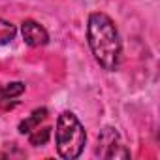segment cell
Wrapping results in <instances>:
<instances>
[{
  "label": "cell",
  "mask_w": 160,
  "mask_h": 160,
  "mask_svg": "<svg viewBox=\"0 0 160 160\" xmlns=\"http://www.w3.org/2000/svg\"><path fill=\"white\" fill-rule=\"evenodd\" d=\"M45 119H47V109H45V108H38V109H34L25 121L19 122V134H30V132H32L34 128H38L40 122L45 121Z\"/></svg>",
  "instance_id": "obj_5"
},
{
  "label": "cell",
  "mask_w": 160,
  "mask_h": 160,
  "mask_svg": "<svg viewBox=\"0 0 160 160\" xmlns=\"http://www.w3.org/2000/svg\"><path fill=\"white\" fill-rule=\"evenodd\" d=\"M0 156H4V154H0Z\"/></svg>",
  "instance_id": "obj_9"
},
{
  "label": "cell",
  "mask_w": 160,
  "mask_h": 160,
  "mask_svg": "<svg viewBox=\"0 0 160 160\" xmlns=\"http://www.w3.org/2000/svg\"><path fill=\"white\" fill-rule=\"evenodd\" d=\"M49 138H51V128L49 126H43V128H34L30 134H28V141H30V145H34V147H42V145H45L47 141H49Z\"/></svg>",
  "instance_id": "obj_7"
},
{
  "label": "cell",
  "mask_w": 160,
  "mask_h": 160,
  "mask_svg": "<svg viewBox=\"0 0 160 160\" xmlns=\"http://www.w3.org/2000/svg\"><path fill=\"white\" fill-rule=\"evenodd\" d=\"M87 40L96 62L108 70L115 72L122 60V43L113 19L102 12H94L87 21Z\"/></svg>",
  "instance_id": "obj_1"
},
{
  "label": "cell",
  "mask_w": 160,
  "mask_h": 160,
  "mask_svg": "<svg viewBox=\"0 0 160 160\" xmlns=\"http://www.w3.org/2000/svg\"><path fill=\"white\" fill-rule=\"evenodd\" d=\"M87 143V132L72 111H62L57 119V128H55V145L57 152L66 158L73 160L83 152Z\"/></svg>",
  "instance_id": "obj_2"
},
{
  "label": "cell",
  "mask_w": 160,
  "mask_h": 160,
  "mask_svg": "<svg viewBox=\"0 0 160 160\" xmlns=\"http://www.w3.org/2000/svg\"><path fill=\"white\" fill-rule=\"evenodd\" d=\"M21 34H23L25 43L30 45V47H43V45H47V42H49L47 30H45L38 21H32V19L23 21V25H21Z\"/></svg>",
  "instance_id": "obj_4"
},
{
  "label": "cell",
  "mask_w": 160,
  "mask_h": 160,
  "mask_svg": "<svg viewBox=\"0 0 160 160\" xmlns=\"http://www.w3.org/2000/svg\"><path fill=\"white\" fill-rule=\"evenodd\" d=\"M96 154L100 158H128L130 156L128 149L122 145V139H121L117 128H113V126H106L100 130Z\"/></svg>",
  "instance_id": "obj_3"
},
{
  "label": "cell",
  "mask_w": 160,
  "mask_h": 160,
  "mask_svg": "<svg viewBox=\"0 0 160 160\" xmlns=\"http://www.w3.org/2000/svg\"><path fill=\"white\" fill-rule=\"evenodd\" d=\"M15 34H17L15 25H12V23L6 21V19H0V47H2V45H8V43L15 38Z\"/></svg>",
  "instance_id": "obj_8"
},
{
  "label": "cell",
  "mask_w": 160,
  "mask_h": 160,
  "mask_svg": "<svg viewBox=\"0 0 160 160\" xmlns=\"http://www.w3.org/2000/svg\"><path fill=\"white\" fill-rule=\"evenodd\" d=\"M23 92H25V83L21 81L6 83L0 87V100H13V98H19Z\"/></svg>",
  "instance_id": "obj_6"
}]
</instances>
